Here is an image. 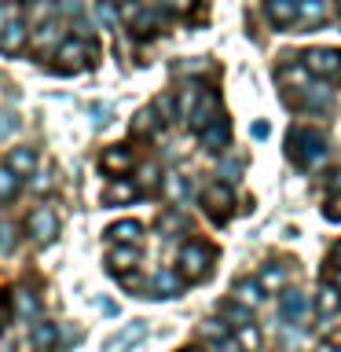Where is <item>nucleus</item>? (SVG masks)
I'll list each match as a JSON object with an SVG mask.
<instances>
[{
    "mask_svg": "<svg viewBox=\"0 0 341 352\" xmlns=\"http://www.w3.org/2000/svg\"><path fill=\"white\" fill-rule=\"evenodd\" d=\"M55 70L59 74H77V70H85V66H92L96 59V44H88L81 37H74V41H63L59 44V52H55Z\"/></svg>",
    "mask_w": 341,
    "mask_h": 352,
    "instance_id": "obj_2",
    "label": "nucleus"
},
{
    "mask_svg": "<svg viewBox=\"0 0 341 352\" xmlns=\"http://www.w3.org/2000/svg\"><path fill=\"white\" fill-rule=\"evenodd\" d=\"M19 187H22V180L15 173L8 169V165H0V202H11V198L19 195Z\"/></svg>",
    "mask_w": 341,
    "mask_h": 352,
    "instance_id": "obj_27",
    "label": "nucleus"
},
{
    "mask_svg": "<svg viewBox=\"0 0 341 352\" xmlns=\"http://www.w3.org/2000/svg\"><path fill=\"white\" fill-rule=\"evenodd\" d=\"M257 283H261V290H279V286H286V268L283 264H264Z\"/></svg>",
    "mask_w": 341,
    "mask_h": 352,
    "instance_id": "obj_22",
    "label": "nucleus"
},
{
    "mask_svg": "<svg viewBox=\"0 0 341 352\" xmlns=\"http://www.w3.org/2000/svg\"><path fill=\"white\" fill-rule=\"evenodd\" d=\"M30 44L37 52H59V26H55V22H44L41 30H33Z\"/></svg>",
    "mask_w": 341,
    "mask_h": 352,
    "instance_id": "obj_18",
    "label": "nucleus"
},
{
    "mask_svg": "<svg viewBox=\"0 0 341 352\" xmlns=\"http://www.w3.org/2000/svg\"><path fill=\"white\" fill-rule=\"evenodd\" d=\"M253 136L264 140V136H268V125H264V121H257V125H253Z\"/></svg>",
    "mask_w": 341,
    "mask_h": 352,
    "instance_id": "obj_41",
    "label": "nucleus"
},
{
    "mask_svg": "<svg viewBox=\"0 0 341 352\" xmlns=\"http://www.w3.org/2000/svg\"><path fill=\"white\" fill-rule=\"evenodd\" d=\"M8 169L15 173L19 180H22V176H30L33 169H37V151H33V147H15L8 154Z\"/></svg>",
    "mask_w": 341,
    "mask_h": 352,
    "instance_id": "obj_14",
    "label": "nucleus"
},
{
    "mask_svg": "<svg viewBox=\"0 0 341 352\" xmlns=\"http://www.w3.org/2000/svg\"><path fill=\"white\" fill-rule=\"evenodd\" d=\"M301 59H305V70L316 74V77L341 74V52H334V48H312V52H305Z\"/></svg>",
    "mask_w": 341,
    "mask_h": 352,
    "instance_id": "obj_5",
    "label": "nucleus"
},
{
    "mask_svg": "<svg viewBox=\"0 0 341 352\" xmlns=\"http://www.w3.org/2000/svg\"><path fill=\"white\" fill-rule=\"evenodd\" d=\"M257 341H261V338H257V330H253V327H242V330H239V345H242V349H257Z\"/></svg>",
    "mask_w": 341,
    "mask_h": 352,
    "instance_id": "obj_34",
    "label": "nucleus"
},
{
    "mask_svg": "<svg viewBox=\"0 0 341 352\" xmlns=\"http://www.w3.org/2000/svg\"><path fill=\"white\" fill-rule=\"evenodd\" d=\"M279 81H308L305 63H301V66H283V70H279Z\"/></svg>",
    "mask_w": 341,
    "mask_h": 352,
    "instance_id": "obj_31",
    "label": "nucleus"
},
{
    "mask_svg": "<svg viewBox=\"0 0 341 352\" xmlns=\"http://www.w3.org/2000/svg\"><path fill=\"white\" fill-rule=\"evenodd\" d=\"M327 103H330V88L312 85V92H305V107H308V110H323Z\"/></svg>",
    "mask_w": 341,
    "mask_h": 352,
    "instance_id": "obj_28",
    "label": "nucleus"
},
{
    "mask_svg": "<svg viewBox=\"0 0 341 352\" xmlns=\"http://www.w3.org/2000/svg\"><path fill=\"white\" fill-rule=\"evenodd\" d=\"M316 308H319V312H323V316H334L338 308H341V290H338L334 283H323V286H319Z\"/></svg>",
    "mask_w": 341,
    "mask_h": 352,
    "instance_id": "obj_20",
    "label": "nucleus"
},
{
    "mask_svg": "<svg viewBox=\"0 0 341 352\" xmlns=\"http://www.w3.org/2000/svg\"><path fill=\"white\" fill-rule=\"evenodd\" d=\"M132 198H136V187L125 184V180L110 184L107 191H103V202H107V206H114V202H132Z\"/></svg>",
    "mask_w": 341,
    "mask_h": 352,
    "instance_id": "obj_25",
    "label": "nucleus"
},
{
    "mask_svg": "<svg viewBox=\"0 0 341 352\" xmlns=\"http://www.w3.org/2000/svg\"><path fill=\"white\" fill-rule=\"evenodd\" d=\"M217 352H242V345H239V341H220Z\"/></svg>",
    "mask_w": 341,
    "mask_h": 352,
    "instance_id": "obj_40",
    "label": "nucleus"
},
{
    "mask_svg": "<svg viewBox=\"0 0 341 352\" xmlns=\"http://www.w3.org/2000/svg\"><path fill=\"white\" fill-rule=\"evenodd\" d=\"M140 180L147 184V187H154V184H158V165H143V169H140Z\"/></svg>",
    "mask_w": 341,
    "mask_h": 352,
    "instance_id": "obj_36",
    "label": "nucleus"
},
{
    "mask_svg": "<svg viewBox=\"0 0 341 352\" xmlns=\"http://www.w3.org/2000/svg\"><path fill=\"white\" fill-rule=\"evenodd\" d=\"M198 136H202V147L206 151H224L228 147V140H231V125H228V121L224 118H220V121H213V125H209L206 132H198Z\"/></svg>",
    "mask_w": 341,
    "mask_h": 352,
    "instance_id": "obj_13",
    "label": "nucleus"
},
{
    "mask_svg": "<svg viewBox=\"0 0 341 352\" xmlns=\"http://www.w3.org/2000/svg\"><path fill=\"white\" fill-rule=\"evenodd\" d=\"M264 11H268V19L275 22V26H290V22L297 19V0H268Z\"/></svg>",
    "mask_w": 341,
    "mask_h": 352,
    "instance_id": "obj_16",
    "label": "nucleus"
},
{
    "mask_svg": "<svg viewBox=\"0 0 341 352\" xmlns=\"http://www.w3.org/2000/svg\"><path fill=\"white\" fill-rule=\"evenodd\" d=\"M165 8H191V0H162Z\"/></svg>",
    "mask_w": 341,
    "mask_h": 352,
    "instance_id": "obj_42",
    "label": "nucleus"
},
{
    "mask_svg": "<svg viewBox=\"0 0 341 352\" xmlns=\"http://www.w3.org/2000/svg\"><path fill=\"white\" fill-rule=\"evenodd\" d=\"M55 341H59V327L55 323H44V319H37V323L30 327V345L37 352H52Z\"/></svg>",
    "mask_w": 341,
    "mask_h": 352,
    "instance_id": "obj_11",
    "label": "nucleus"
},
{
    "mask_svg": "<svg viewBox=\"0 0 341 352\" xmlns=\"http://www.w3.org/2000/svg\"><path fill=\"white\" fill-rule=\"evenodd\" d=\"M224 316H228L235 327H246V323H250V308H242V305H224Z\"/></svg>",
    "mask_w": 341,
    "mask_h": 352,
    "instance_id": "obj_30",
    "label": "nucleus"
},
{
    "mask_svg": "<svg viewBox=\"0 0 341 352\" xmlns=\"http://www.w3.org/2000/svg\"><path fill=\"white\" fill-rule=\"evenodd\" d=\"M202 334L206 338H217V341H228V327L217 323V319H209V323H202Z\"/></svg>",
    "mask_w": 341,
    "mask_h": 352,
    "instance_id": "obj_33",
    "label": "nucleus"
},
{
    "mask_svg": "<svg viewBox=\"0 0 341 352\" xmlns=\"http://www.w3.org/2000/svg\"><path fill=\"white\" fill-rule=\"evenodd\" d=\"M209 264H213V250L206 246V242H187V246L180 250V275L184 279H206L209 275Z\"/></svg>",
    "mask_w": 341,
    "mask_h": 352,
    "instance_id": "obj_3",
    "label": "nucleus"
},
{
    "mask_svg": "<svg viewBox=\"0 0 341 352\" xmlns=\"http://www.w3.org/2000/svg\"><path fill=\"white\" fill-rule=\"evenodd\" d=\"M37 297H33L30 290H26V286H22V290H15V316L22 319V323H30V319L33 316H37Z\"/></svg>",
    "mask_w": 341,
    "mask_h": 352,
    "instance_id": "obj_21",
    "label": "nucleus"
},
{
    "mask_svg": "<svg viewBox=\"0 0 341 352\" xmlns=\"http://www.w3.org/2000/svg\"><path fill=\"white\" fill-rule=\"evenodd\" d=\"M235 301L242 308H257L264 301V290H261V283L257 279H239L235 283Z\"/></svg>",
    "mask_w": 341,
    "mask_h": 352,
    "instance_id": "obj_17",
    "label": "nucleus"
},
{
    "mask_svg": "<svg viewBox=\"0 0 341 352\" xmlns=\"http://www.w3.org/2000/svg\"><path fill=\"white\" fill-rule=\"evenodd\" d=\"M220 173H224V180L231 184V180H239V165L235 162H224V169H220Z\"/></svg>",
    "mask_w": 341,
    "mask_h": 352,
    "instance_id": "obj_39",
    "label": "nucleus"
},
{
    "mask_svg": "<svg viewBox=\"0 0 341 352\" xmlns=\"http://www.w3.org/2000/svg\"><path fill=\"white\" fill-rule=\"evenodd\" d=\"M107 261H110V268H114V272H132L140 264V250L136 246H114Z\"/></svg>",
    "mask_w": 341,
    "mask_h": 352,
    "instance_id": "obj_19",
    "label": "nucleus"
},
{
    "mask_svg": "<svg viewBox=\"0 0 341 352\" xmlns=\"http://www.w3.org/2000/svg\"><path fill=\"white\" fill-rule=\"evenodd\" d=\"M26 228H30V235H33V239H37L41 246H44V242H52L55 235H59V217H55L48 206H37V209L30 213Z\"/></svg>",
    "mask_w": 341,
    "mask_h": 352,
    "instance_id": "obj_6",
    "label": "nucleus"
},
{
    "mask_svg": "<svg viewBox=\"0 0 341 352\" xmlns=\"http://www.w3.org/2000/svg\"><path fill=\"white\" fill-rule=\"evenodd\" d=\"M338 352H341V349H338Z\"/></svg>",
    "mask_w": 341,
    "mask_h": 352,
    "instance_id": "obj_47",
    "label": "nucleus"
},
{
    "mask_svg": "<svg viewBox=\"0 0 341 352\" xmlns=\"http://www.w3.org/2000/svg\"><path fill=\"white\" fill-rule=\"evenodd\" d=\"M154 297H176L180 294V279H176V272H158L154 275Z\"/></svg>",
    "mask_w": 341,
    "mask_h": 352,
    "instance_id": "obj_26",
    "label": "nucleus"
},
{
    "mask_svg": "<svg viewBox=\"0 0 341 352\" xmlns=\"http://www.w3.org/2000/svg\"><path fill=\"white\" fill-rule=\"evenodd\" d=\"M15 129H19V118L11 114V110H0V140H4V136H11Z\"/></svg>",
    "mask_w": 341,
    "mask_h": 352,
    "instance_id": "obj_32",
    "label": "nucleus"
},
{
    "mask_svg": "<svg viewBox=\"0 0 341 352\" xmlns=\"http://www.w3.org/2000/svg\"><path fill=\"white\" fill-rule=\"evenodd\" d=\"M96 19L103 22L107 30H110V26H118V8L110 4V0H99V8H96Z\"/></svg>",
    "mask_w": 341,
    "mask_h": 352,
    "instance_id": "obj_29",
    "label": "nucleus"
},
{
    "mask_svg": "<svg viewBox=\"0 0 341 352\" xmlns=\"http://www.w3.org/2000/svg\"><path fill=\"white\" fill-rule=\"evenodd\" d=\"M11 246H15V228H11V224H0V250H11Z\"/></svg>",
    "mask_w": 341,
    "mask_h": 352,
    "instance_id": "obj_35",
    "label": "nucleus"
},
{
    "mask_svg": "<svg viewBox=\"0 0 341 352\" xmlns=\"http://www.w3.org/2000/svg\"><path fill=\"white\" fill-rule=\"evenodd\" d=\"M110 4H114V0H110Z\"/></svg>",
    "mask_w": 341,
    "mask_h": 352,
    "instance_id": "obj_46",
    "label": "nucleus"
},
{
    "mask_svg": "<svg viewBox=\"0 0 341 352\" xmlns=\"http://www.w3.org/2000/svg\"><path fill=\"white\" fill-rule=\"evenodd\" d=\"M158 125H162L158 110L147 107V110H140V114H136V121H132V132H136V136H151V132L158 129Z\"/></svg>",
    "mask_w": 341,
    "mask_h": 352,
    "instance_id": "obj_23",
    "label": "nucleus"
},
{
    "mask_svg": "<svg viewBox=\"0 0 341 352\" xmlns=\"http://www.w3.org/2000/svg\"><path fill=\"white\" fill-rule=\"evenodd\" d=\"M26 41H30V30H26V22H22V19L8 22V26L0 30V52H4V55H19L22 48H26Z\"/></svg>",
    "mask_w": 341,
    "mask_h": 352,
    "instance_id": "obj_7",
    "label": "nucleus"
},
{
    "mask_svg": "<svg viewBox=\"0 0 341 352\" xmlns=\"http://www.w3.org/2000/svg\"><path fill=\"white\" fill-rule=\"evenodd\" d=\"M15 19H19V11H15V4H4V8H0V30H4L8 22H15Z\"/></svg>",
    "mask_w": 341,
    "mask_h": 352,
    "instance_id": "obj_38",
    "label": "nucleus"
},
{
    "mask_svg": "<svg viewBox=\"0 0 341 352\" xmlns=\"http://www.w3.org/2000/svg\"><path fill=\"white\" fill-rule=\"evenodd\" d=\"M323 213H327L330 220H341V191H338V195L327 202V209H323Z\"/></svg>",
    "mask_w": 341,
    "mask_h": 352,
    "instance_id": "obj_37",
    "label": "nucleus"
},
{
    "mask_svg": "<svg viewBox=\"0 0 341 352\" xmlns=\"http://www.w3.org/2000/svg\"><path fill=\"white\" fill-rule=\"evenodd\" d=\"M297 19L323 22L327 19V4H323V0H297Z\"/></svg>",
    "mask_w": 341,
    "mask_h": 352,
    "instance_id": "obj_24",
    "label": "nucleus"
},
{
    "mask_svg": "<svg viewBox=\"0 0 341 352\" xmlns=\"http://www.w3.org/2000/svg\"><path fill=\"white\" fill-rule=\"evenodd\" d=\"M224 114H220V99H217V92L213 88H202L198 92V99H195V107H191V114H187V125H191L195 132H206L213 121H220Z\"/></svg>",
    "mask_w": 341,
    "mask_h": 352,
    "instance_id": "obj_4",
    "label": "nucleus"
},
{
    "mask_svg": "<svg viewBox=\"0 0 341 352\" xmlns=\"http://www.w3.org/2000/svg\"><path fill=\"white\" fill-rule=\"evenodd\" d=\"M334 264H341V242H338V246H334Z\"/></svg>",
    "mask_w": 341,
    "mask_h": 352,
    "instance_id": "obj_43",
    "label": "nucleus"
},
{
    "mask_svg": "<svg viewBox=\"0 0 341 352\" xmlns=\"http://www.w3.org/2000/svg\"><path fill=\"white\" fill-rule=\"evenodd\" d=\"M334 286H338V290H341V272H338V283H334Z\"/></svg>",
    "mask_w": 341,
    "mask_h": 352,
    "instance_id": "obj_44",
    "label": "nucleus"
},
{
    "mask_svg": "<svg viewBox=\"0 0 341 352\" xmlns=\"http://www.w3.org/2000/svg\"><path fill=\"white\" fill-rule=\"evenodd\" d=\"M286 154L305 165V169H312V165H319L327 158V136L323 129H294L290 136H286Z\"/></svg>",
    "mask_w": 341,
    "mask_h": 352,
    "instance_id": "obj_1",
    "label": "nucleus"
},
{
    "mask_svg": "<svg viewBox=\"0 0 341 352\" xmlns=\"http://www.w3.org/2000/svg\"><path fill=\"white\" fill-rule=\"evenodd\" d=\"M308 316V294L301 290H283L279 297V319H286V323H297V319Z\"/></svg>",
    "mask_w": 341,
    "mask_h": 352,
    "instance_id": "obj_9",
    "label": "nucleus"
},
{
    "mask_svg": "<svg viewBox=\"0 0 341 352\" xmlns=\"http://www.w3.org/2000/svg\"><path fill=\"white\" fill-rule=\"evenodd\" d=\"M202 202H206V209H209L213 217H228L231 206H235V195H231L228 184H213V187H206Z\"/></svg>",
    "mask_w": 341,
    "mask_h": 352,
    "instance_id": "obj_8",
    "label": "nucleus"
},
{
    "mask_svg": "<svg viewBox=\"0 0 341 352\" xmlns=\"http://www.w3.org/2000/svg\"><path fill=\"white\" fill-rule=\"evenodd\" d=\"M99 165H103L107 173H129L132 169V151L129 147H107L103 151V158H99Z\"/></svg>",
    "mask_w": 341,
    "mask_h": 352,
    "instance_id": "obj_15",
    "label": "nucleus"
},
{
    "mask_svg": "<svg viewBox=\"0 0 341 352\" xmlns=\"http://www.w3.org/2000/svg\"><path fill=\"white\" fill-rule=\"evenodd\" d=\"M143 334H147V323H143V319H132L121 334H114L107 341V352H125V349L136 345V341H143Z\"/></svg>",
    "mask_w": 341,
    "mask_h": 352,
    "instance_id": "obj_10",
    "label": "nucleus"
},
{
    "mask_svg": "<svg viewBox=\"0 0 341 352\" xmlns=\"http://www.w3.org/2000/svg\"><path fill=\"white\" fill-rule=\"evenodd\" d=\"M107 235L118 242V246H136L140 235H143V224L140 220H118V224L107 228Z\"/></svg>",
    "mask_w": 341,
    "mask_h": 352,
    "instance_id": "obj_12",
    "label": "nucleus"
},
{
    "mask_svg": "<svg viewBox=\"0 0 341 352\" xmlns=\"http://www.w3.org/2000/svg\"><path fill=\"white\" fill-rule=\"evenodd\" d=\"M180 352H202V349H180Z\"/></svg>",
    "mask_w": 341,
    "mask_h": 352,
    "instance_id": "obj_45",
    "label": "nucleus"
}]
</instances>
